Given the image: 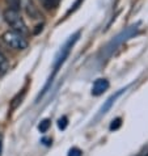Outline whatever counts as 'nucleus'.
Here are the masks:
<instances>
[{
    "label": "nucleus",
    "instance_id": "f257e3e1",
    "mask_svg": "<svg viewBox=\"0 0 148 156\" xmlns=\"http://www.w3.org/2000/svg\"><path fill=\"white\" fill-rule=\"evenodd\" d=\"M4 20L8 24V27L11 28V30H15V32H19L21 34H26L29 30L26 27V23H25L24 17L20 15V11H13V9H5L4 11Z\"/></svg>",
    "mask_w": 148,
    "mask_h": 156
},
{
    "label": "nucleus",
    "instance_id": "f03ea898",
    "mask_svg": "<svg viewBox=\"0 0 148 156\" xmlns=\"http://www.w3.org/2000/svg\"><path fill=\"white\" fill-rule=\"evenodd\" d=\"M3 41L5 42L8 47L17 51H23L28 47V40L25 38L24 34H21L15 30H8L3 34Z\"/></svg>",
    "mask_w": 148,
    "mask_h": 156
},
{
    "label": "nucleus",
    "instance_id": "7ed1b4c3",
    "mask_svg": "<svg viewBox=\"0 0 148 156\" xmlns=\"http://www.w3.org/2000/svg\"><path fill=\"white\" fill-rule=\"evenodd\" d=\"M79 37H80V32H77L76 34H73V36L69 38V40L64 43V46L60 49V51H59V54H58V57H56V59H55V62H54V73H53V76H51V79L54 77V75L56 72H58V70H59V67L62 66V64L66 62V59H67V57L69 55V51H71V49L73 47V45L76 43V41L79 40ZM50 79V80H51Z\"/></svg>",
    "mask_w": 148,
    "mask_h": 156
},
{
    "label": "nucleus",
    "instance_id": "20e7f679",
    "mask_svg": "<svg viewBox=\"0 0 148 156\" xmlns=\"http://www.w3.org/2000/svg\"><path fill=\"white\" fill-rule=\"evenodd\" d=\"M136 32H138V24H136V25H132V27H130L129 29H126L125 32H122V33L119 34V36H117V37L114 38V40H113V41H111V42L109 43V45L105 47V53H106L107 55H109V54H111L113 51H114V50L117 49V47H118V46L121 45L122 42L126 41L127 38H130L131 36H134V34L136 33Z\"/></svg>",
    "mask_w": 148,
    "mask_h": 156
},
{
    "label": "nucleus",
    "instance_id": "39448f33",
    "mask_svg": "<svg viewBox=\"0 0 148 156\" xmlns=\"http://www.w3.org/2000/svg\"><path fill=\"white\" fill-rule=\"evenodd\" d=\"M21 7H24L26 15L32 20L40 19V11H38V8L36 7V4L33 3V0H21Z\"/></svg>",
    "mask_w": 148,
    "mask_h": 156
},
{
    "label": "nucleus",
    "instance_id": "423d86ee",
    "mask_svg": "<svg viewBox=\"0 0 148 156\" xmlns=\"http://www.w3.org/2000/svg\"><path fill=\"white\" fill-rule=\"evenodd\" d=\"M109 81L107 79H97L93 83V87H92V94L93 96H101V94H104L106 92V90L109 89Z\"/></svg>",
    "mask_w": 148,
    "mask_h": 156
},
{
    "label": "nucleus",
    "instance_id": "0eeeda50",
    "mask_svg": "<svg viewBox=\"0 0 148 156\" xmlns=\"http://www.w3.org/2000/svg\"><path fill=\"white\" fill-rule=\"evenodd\" d=\"M123 90H125V89H122V90H119V92L117 93V94H114V96H111V97H109V98H107V101H106L105 104H104V105H102V108H101V114H105L106 112H107L109 109H110V108H111V105H113V102L115 101V98L118 97L119 94H121L122 92H123Z\"/></svg>",
    "mask_w": 148,
    "mask_h": 156
},
{
    "label": "nucleus",
    "instance_id": "6e6552de",
    "mask_svg": "<svg viewBox=\"0 0 148 156\" xmlns=\"http://www.w3.org/2000/svg\"><path fill=\"white\" fill-rule=\"evenodd\" d=\"M8 68H9V63H8V59L5 58V55H4L2 51H0V75L5 73V72L8 71Z\"/></svg>",
    "mask_w": 148,
    "mask_h": 156
},
{
    "label": "nucleus",
    "instance_id": "1a4fd4ad",
    "mask_svg": "<svg viewBox=\"0 0 148 156\" xmlns=\"http://www.w3.org/2000/svg\"><path fill=\"white\" fill-rule=\"evenodd\" d=\"M40 2L46 9L50 11V9H55V8L59 5L60 0H40Z\"/></svg>",
    "mask_w": 148,
    "mask_h": 156
},
{
    "label": "nucleus",
    "instance_id": "9d476101",
    "mask_svg": "<svg viewBox=\"0 0 148 156\" xmlns=\"http://www.w3.org/2000/svg\"><path fill=\"white\" fill-rule=\"evenodd\" d=\"M5 2L9 9H13V11L21 9V0H5Z\"/></svg>",
    "mask_w": 148,
    "mask_h": 156
},
{
    "label": "nucleus",
    "instance_id": "9b49d317",
    "mask_svg": "<svg viewBox=\"0 0 148 156\" xmlns=\"http://www.w3.org/2000/svg\"><path fill=\"white\" fill-rule=\"evenodd\" d=\"M50 119H43V121H41V123L38 125V130H40L41 133H46L47 130H49V127H50Z\"/></svg>",
    "mask_w": 148,
    "mask_h": 156
},
{
    "label": "nucleus",
    "instance_id": "f8f14e48",
    "mask_svg": "<svg viewBox=\"0 0 148 156\" xmlns=\"http://www.w3.org/2000/svg\"><path fill=\"white\" fill-rule=\"evenodd\" d=\"M67 125H68V118H67V117H60V118L58 119V127H59V130H64L67 127Z\"/></svg>",
    "mask_w": 148,
    "mask_h": 156
},
{
    "label": "nucleus",
    "instance_id": "ddd939ff",
    "mask_svg": "<svg viewBox=\"0 0 148 156\" xmlns=\"http://www.w3.org/2000/svg\"><path fill=\"white\" fill-rule=\"evenodd\" d=\"M121 125H122V119L121 118H115V119H113L111 121V123H110V131H113V130H117V129H119L121 127Z\"/></svg>",
    "mask_w": 148,
    "mask_h": 156
},
{
    "label": "nucleus",
    "instance_id": "4468645a",
    "mask_svg": "<svg viewBox=\"0 0 148 156\" xmlns=\"http://www.w3.org/2000/svg\"><path fill=\"white\" fill-rule=\"evenodd\" d=\"M81 150L77 148V147H72L71 150L68 151V156H81Z\"/></svg>",
    "mask_w": 148,
    "mask_h": 156
},
{
    "label": "nucleus",
    "instance_id": "2eb2a0df",
    "mask_svg": "<svg viewBox=\"0 0 148 156\" xmlns=\"http://www.w3.org/2000/svg\"><path fill=\"white\" fill-rule=\"evenodd\" d=\"M42 142L45 143L46 146H50V143H51V139H49V138H43V139H42Z\"/></svg>",
    "mask_w": 148,
    "mask_h": 156
}]
</instances>
